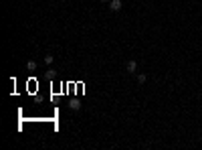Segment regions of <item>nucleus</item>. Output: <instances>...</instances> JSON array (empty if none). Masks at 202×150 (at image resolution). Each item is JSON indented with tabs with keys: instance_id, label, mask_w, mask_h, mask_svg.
<instances>
[{
	"instance_id": "f257e3e1",
	"label": "nucleus",
	"mask_w": 202,
	"mask_h": 150,
	"mask_svg": "<svg viewBox=\"0 0 202 150\" xmlns=\"http://www.w3.org/2000/svg\"><path fill=\"white\" fill-rule=\"evenodd\" d=\"M126 71H127V73H135V71H137V61H134V59L127 61L126 63Z\"/></svg>"
},
{
	"instance_id": "f03ea898",
	"label": "nucleus",
	"mask_w": 202,
	"mask_h": 150,
	"mask_svg": "<svg viewBox=\"0 0 202 150\" xmlns=\"http://www.w3.org/2000/svg\"><path fill=\"white\" fill-rule=\"evenodd\" d=\"M121 6H123V4H121V0H111V2H109V8H111L113 12L121 10Z\"/></svg>"
},
{
	"instance_id": "7ed1b4c3",
	"label": "nucleus",
	"mask_w": 202,
	"mask_h": 150,
	"mask_svg": "<svg viewBox=\"0 0 202 150\" xmlns=\"http://www.w3.org/2000/svg\"><path fill=\"white\" fill-rule=\"evenodd\" d=\"M27 69H28V71H37V61L28 59V61H27Z\"/></svg>"
},
{
	"instance_id": "20e7f679",
	"label": "nucleus",
	"mask_w": 202,
	"mask_h": 150,
	"mask_svg": "<svg viewBox=\"0 0 202 150\" xmlns=\"http://www.w3.org/2000/svg\"><path fill=\"white\" fill-rule=\"evenodd\" d=\"M69 108H71V110H79V108H81V104H79L77 100H73L71 104H69Z\"/></svg>"
},
{
	"instance_id": "39448f33",
	"label": "nucleus",
	"mask_w": 202,
	"mask_h": 150,
	"mask_svg": "<svg viewBox=\"0 0 202 150\" xmlns=\"http://www.w3.org/2000/svg\"><path fill=\"white\" fill-rule=\"evenodd\" d=\"M145 79H148V77H145V73H140V75H137V83H140V85H144Z\"/></svg>"
},
{
	"instance_id": "423d86ee",
	"label": "nucleus",
	"mask_w": 202,
	"mask_h": 150,
	"mask_svg": "<svg viewBox=\"0 0 202 150\" xmlns=\"http://www.w3.org/2000/svg\"><path fill=\"white\" fill-rule=\"evenodd\" d=\"M45 63L51 65V63H53V55H45Z\"/></svg>"
},
{
	"instance_id": "0eeeda50",
	"label": "nucleus",
	"mask_w": 202,
	"mask_h": 150,
	"mask_svg": "<svg viewBox=\"0 0 202 150\" xmlns=\"http://www.w3.org/2000/svg\"><path fill=\"white\" fill-rule=\"evenodd\" d=\"M101 2H111V0H101Z\"/></svg>"
}]
</instances>
